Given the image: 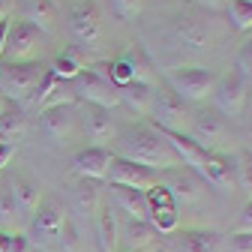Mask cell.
Returning a JSON list of instances; mask_svg holds the SVG:
<instances>
[{
    "label": "cell",
    "mask_w": 252,
    "mask_h": 252,
    "mask_svg": "<svg viewBox=\"0 0 252 252\" xmlns=\"http://www.w3.org/2000/svg\"><path fill=\"white\" fill-rule=\"evenodd\" d=\"M63 222H66V213H63L60 201L54 195H42L36 213L30 216V246H39V249H48L51 243H57L60 231H63Z\"/></svg>",
    "instance_id": "obj_5"
},
{
    "label": "cell",
    "mask_w": 252,
    "mask_h": 252,
    "mask_svg": "<svg viewBox=\"0 0 252 252\" xmlns=\"http://www.w3.org/2000/svg\"><path fill=\"white\" fill-rule=\"evenodd\" d=\"M81 69H87V63H84V57H81L78 48H63V51L51 60V66H48V72H51L57 81H72Z\"/></svg>",
    "instance_id": "obj_24"
},
{
    "label": "cell",
    "mask_w": 252,
    "mask_h": 252,
    "mask_svg": "<svg viewBox=\"0 0 252 252\" xmlns=\"http://www.w3.org/2000/svg\"><path fill=\"white\" fill-rule=\"evenodd\" d=\"M249 117H252V93H249Z\"/></svg>",
    "instance_id": "obj_45"
},
{
    "label": "cell",
    "mask_w": 252,
    "mask_h": 252,
    "mask_svg": "<svg viewBox=\"0 0 252 252\" xmlns=\"http://www.w3.org/2000/svg\"><path fill=\"white\" fill-rule=\"evenodd\" d=\"M156 228L147 222V219H129L126 222V243H129V249L141 252V249H150L156 243Z\"/></svg>",
    "instance_id": "obj_28"
},
{
    "label": "cell",
    "mask_w": 252,
    "mask_h": 252,
    "mask_svg": "<svg viewBox=\"0 0 252 252\" xmlns=\"http://www.w3.org/2000/svg\"><path fill=\"white\" fill-rule=\"evenodd\" d=\"M204 183L216 186V189H225V192H231V189L237 186V171H234V156L222 153V150H210L207 159H204V168L198 174Z\"/></svg>",
    "instance_id": "obj_16"
},
{
    "label": "cell",
    "mask_w": 252,
    "mask_h": 252,
    "mask_svg": "<svg viewBox=\"0 0 252 252\" xmlns=\"http://www.w3.org/2000/svg\"><path fill=\"white\" fill-rule=\"evenodd\" d=\"M72 93L75 99L84 102V105H99V108H117L120 105V96H117V87L108 84L105 78H99L93 69H81L72 81Z\"/></svg>",
    "instance_id": "obj_8"
},
{
    "label": "cell",
    "mask_w": 252,
    "mask_h": 252,
    "mask_svg": "<svg viewBox=\"0 0 252 252\" xmlns=\"http://www.w3.org/2000/svg\"><path fill=\"white\" fill-rule=\"evenodd\" d=\"M0 252H30V240L21 231H0Z\"/></svg>",
    "instance_id": "obj_35"
},
{
    "label": "cell",
    "mask_w": 252,
    "mask_h": 252,
    "mask_svg": "<svg viewBox=\"0 0 252 252\" xmlns=\"http://www.w3.org/2000/svg\"><path fill=\"white\" fill-rule=\"evenodd\" d=\"M180 252H222V237L210 228H189L180 234Z\"/></svg>",
    "instance_id": "obj_23"
},
{
    "label": "cell",
    "mask_w": 252,
    "mask_h": 252,
    "mask_svg": "<svg viewBox=\"0 0 252 252\" xmlns=\"http://www.w3.org/2000/svg\"><path fill=\"white\" fill-rule=\"evenodd\" d=\"M123 57H126V63H129V69H132V81H141V84H156V69H153L150 57L144 54V48L129 45V51H126Z\"/></svg>",
    "instance_id": "obj_29"
},
{
    "label": "cell",
    "mask_w": 252,
    "mask_h": 252,
    "mask_svg": "<svg viewBox=\"0 0 252 252\" xmlns=\"http://www.w3.org/2000/svg\"><path fill=\"white\" fill-rule=\"evenodd\" d=\"M249 87H246V81L234 72V69H228L225 75H219L216 78V87H213V108L222 114L225 120L228 117H240V111L246 108V102H249Z\"/></svg>",
    "instance_id": "obj_7"
},
{
    "label": "cell",
    "mask_w": 252,
    "mask_h": 252,
    "mask_svg": "<svg viewBox=\"0 0 252 252\" xmlns=\"http://www.w3.org/2000/svg\"><path fill=\"white\" fill-rule=\"evenodd\" d=\"M147 117H150V126H156L159 132H186L189 129V105L165 81H156L153 105H150Z\"/></svg>",
    "instance_id": "obj_4"
},
{
    "label": "cell",
    "mask_w": 252,
    "mask_h": 252,
    "mask_svg": "<svg viewBox=\"0 0 252 252\" xmlns=\"http://www.w3.org/2000/svg\"><path fill=\"white\" fill-rule=\"evenodd\" d=\"M147 222L156 228V234H174V231H177V225H180L177 207H162V210H153Z\"/></svg>",
    "instance_id": "obj_32"
},
{
    "label": "cell",
    "mask_w": 252,
    "mask_h": 252,
    "mask_svg": "<svg viewBox=\"0 0 252 252\" xmlns=\"http://www.w3.org/2000/svg\"><path fill=\"white\" fill-rule=\"evenodd\" d=\"M69 30L81 45H87V48L96 45L102 39V33H105L99 6L93 3V0H75L72 9H69Z\"/></svg>",
    "instance_id": "obj_9"
},
{
    "label": "cell",
    "mask_w": 252,
    "mask_h": 252,
    "mask_svg": "<svg viewBox=\"0 0 252 252\" xmlns=\"http://www.w3.org/2000/svg\"><path fill=\"white\" fill-rule=\"evenodd\" d=\"M234 231H252V198L243 204V210H240V216H237Z\"/></svg>",
    "instance_id": "obj_40"
},
{
    "label": "cell",
    "mask_w": 252,
    "mask_h": 252,
    "mask_svg": "<svg viewBox=\"0 0 252 252\" xmlns=\"http://www.w3.org/2000/svg\"><path fill=\"white\" fill-rule=\"evenodd\" d=\"M48 66L39 60H24V63H3L0 60V96L15 105H30L36 87L42 84Z\"/></svg>",
    "instance_id": "obj_2"
},
{
    "label": "cell",
    "mask_w": 252,
    "mask_h": 252,
    "mask_svg": "<svg viewBox=\"0 0 252 252\" xmlns=\"http://www.w3.org/2000/svg\"><path fill=\"white\" fill-rule=\"evenodd\" d=\"M186 3L201 6V9H210V12H225V6L231 3V0H186Z\"/></svg>",
    "instance_id": "obj_41"
},
{
    "label": "cell",
    "mask_w": 252,
    "mask_h": 252,
    "mask_svg": "<svg viewBox=\"0 0 252 252\" xmlns=\"http://www.w3.org/2000/svg\"><path fill=\"white\" fill-rule=\"evenodd\" d=\"M72 207H75V213H81V216H96V210H99V186H96V180H81L78 177V183H75V189H72Z\"/></svg>",
    "instance_id": "obj_25"
},
{
    "label": "cell",
    "mask_w": 252,
    "mask_h": 252,
    "mask_svg": "<svg viewBox=\"0 0 252 252\" xmlns=\"http://www.w3.org/2000/svg\"><path fill=\"white\" fill-rule=\"evenodd\" d=\"M57 240H60V249H63V252H81V246H78V243H81V240H78V228L69 222V219L63 222V231H60Z\"/></svg>",
    "instance_id": "obj_38"
},
{
    "label": "cell",
    "mask_w": 252,
    "mask_h": 252,
    "mask_svg": "<svg viewBox=\"0 0 252 252\" xmlns=\"http://www.w3.org/2000/svg\"><path fill=\"white\" fill-rule=\"evenodd\" d=\"M78 123H81V132L84 138L93 144V147H108L117 135V126L111 120V111L108 108H99V105H84L78 108Z\"/></svg>",
    "instance_id": "obj_10"
},
{
    "label": "cell",
    "mask_w": 252,
    "mask_h": 252,
    "mask_svg": "<svg viewBox=\"0 0 252 252\" xmlns=\"http://www.w3.org/2000/svg\"><path fill=\"white\" fill-rule=\"evenodd\" d=\"M15 156V144H6V141H0V168L9 165V159Z\"/></svg>",
    "instance_id": "obj_42"
},
{
    "label": "cell",
    "mask_w": 252,
    "mask_h": 252,
    "mask_svg": "<svg viewBox=\"0 0 252 252\" xmlns=\"http://www.w3.org/2000/svg\"><path fill=\"white\" fill-rule=\"evenodd\" d=\"M243 81H246V87L252 90V39H246V45L237 51V57H234V66H231Z\"/></svg>",
    "instance_id": "obj_34"
},
{
    "label": "cell",
    "mask_w": 252,
    "mask_h": 252,
    "mask_svg": "<svg viewBox=\"0 0 252 252\" xmlns=\"http://www.w3.org/2000/svg\"><path fill=\"white\" fill-rule=\"evenodd\" d=\"M18 9H21V21H30L42 33H51L57 24L54 0H18Z\"/></svg>",
    "instance_id": "obj_18"
},
{
    "label": "cell",
    "mask_w": 252,
    "mask_h": 252,
    "mask_svg": "<svg viewBox=\"0 0 252 252\" xmlns=\"http://www.w3.org/2000/svg\"><path fill=\"white\" fill-rule=\"evenodd\" d=\"M3 105H6V102H3V99H0V111H3Z\"/></svg>",
    "instance_id": "obj_46"
},
{
    "label": "cell",
    "mask_w": 252,
    "mask_h": 252,
    "mask_svg": "<svg viewBox=\"0 0 252 252\" xmlns=\"http://www.w3.org/2000/svg\"><path fill=\"white\" fill-rule=\"evenodd\" d=\"M111 153L123 156V159H129V162H138L144 168H153L159 174L183 165L177 159V153L171 150V144L165 141V135L150 123H135V126L120 129L111 141Z\"/></svg>",
    "instance_id": "obj_1"
},
{
    "label": "cell",
    "mask_w": 252,
    "mask_h": 252,
    "mask_svg": "<svg viewBox=\"0 0 252 252\" xmlns=\"http://www.w3.org/2000/svg\"><path fill=\"white\" fill-rule=\"evenodd\" d=\"M147 204H150V213L153 210H162V207H177L174 198H171V192H168L162 183H156V186L147 189Z\"/></svg>",
    "instance_id": "obj_36"
},
{
    "label": "cell",
    "mask_w": 252,
    "mask_h": 252,
    "mask_svg": "<svg viewBox=\"0 0 252 252\" xmlns=\"http://www.w3.org/2000/svg\"><path fill=\"white\" fill-rule=\"evenodd\" d=\"M228 246L231 252H252V231H234Z\"/></svg>",
    "instance_id": "obj_39"
},
{
    "label": "cell",
    "mask_w": 252,
    "mask_h": 252,
    "mask_svg": "<svg viewBox=\"0 0 252 252\" xmlns=\"http://www.w3.org/2000/svg\"><path fill=\"white\" fill-rule=\"evenodd\" d=\"M39 117H42V132L51 141H63V138H69L75 132V126H78V102L42 108Z\"/></svg>",
    "instance_id": "obj_15"
},
{
    "label": "cell",
    "mask_w": 252,
    "mask_h": 252,
    "mask_svg": "<svg viewBox=\"0 0 252 252\" xmlns=\"http://www.w3.org/2000/svg\"><path fill=\"white\" fill-rule=\"evenodd\" d=\"M27 132V114L21 105L15 102H6L3 111H0V141L6 144H18Z\"/></svg>",
    "instance_id": "obj_21"
},
{
    "label": "cell",
    "mask_w": 252,
    "mask_h": 252,
    "mask_svg": "<svg viewBox=\"0 0 252 252\" xmlns=\"http://www.w3.org/2000/svg\"><path fill=\"white\" fill-rule=\"evenodd\" d=\"M159 183L171 192L174 204H192V201H198L201 192H204V180H201L195 171H189L186 165L171 168V171H162V174H159Z\"/></svg>",
    "instance_id": "obj_13"
},
{
    "label": "cell",
    "mask_w": 252,
    "mask_h": 252,
    "mask_svg": "<svg viewBox=\"0 0 252 252\" xmlns=\"http://www.w3.org/2000/svg\"><path fill=\"white\" fill-rule=\"evenodd\" d=\"M174 39L183 42L186 48H204L207 39H210V33H207V27H204L198 18L180 15V18L174 21Z\"/></svg>",
    "instance_id": "obj_22"
},
{
    "label": "cell",
    "mask_w": 252,
    "mask_h": 252,
    "mask_svg": "<svg viewBox=\"0 0 252 252\" xmlns=\"http://www.w3.org/2000/svg\"><path fill=\"white\" fill-rule=\"evenodd\" d=\"M234 171H237V186L252 192V147H240L234 153Z\"/></svg>",
    "instance_id": "obj_33"
},
{
    "label": "cell",
    "mask_w": 252,
    "mask_h": 252,
    "mask_svg": "<svg viewBox=\"0 0 252 252\" xmlns=\"http://www.w3.org/2000/svg\"><path fill=\"white\" fill-rule=\"evenodd\" d=\"M105 180L111 186H126V189H141V192H147L150 186L159 183V171L144 168L138 162H129V159H123V156H114Z\"/></svg>",
    "instance_id": "obj_11"
},
{
    "label": "cell",
    "mask_w": 252,
    "mask_h": 252,
    "mask_svg": "<svg viewBox=\"0 0 252 252\" xmlns=\"http://www.w3.org/2000/svg\"><path fill=\"white\" fill-rule=\"evenodd\" d=\"M42 39V30L33 27L30 21H15L9 24V36H6V48H3V63H24L33 60L36 48Z\"/></svg>",
    "instance_id": "obj_12"
},
{
    "label": "cell",
    "mask_w": 252,
    "mask_h": 252,
    "mask_svg": "<svg viewBox=\"0 0 252 252\" xmlns=\"http://www.w3.org/2000/svg\"><path fill=\"white\" fill-rule=\"evenodd\" d=\"M141 3L144 0H111V9L120 21H132L138 12H141Z\"/></svg>",
    "instance_id": "obj_37"
},
{
    "label": "cell",
    "mask_w": 252,
    "mask_h": 252,
    "mask_svg": "<svg viewBox=\"0 0 252 252\" xmlns=\"http://www.w3.org/2000/svg\"><path fill=\"white\" fill-rule=\"evenodd\" d=\"M111 159H114L111 147H93V144H87V147H81L72 156V171L81 180H105Z\"/></svg>",
    "instance_id": "obj_14"
},
{
    "label": "cell",
    "mask_w": 252,
    "mask_h": 252,
    "mask_svg": "<svg viewBox=\"0 0 252 252\" xmlns=\"http://www.w3.org/2000/svg\"><path fill=\"white\" fill-rule=\"evenodd\" d=\"M165 135V141L171 144V150L177 153V159L189 168V171H195V174H201V168H204V159H207V147H201L189 132H162Z\"/></svg>",
    "instance_id": "obj_17"
},
{
    "label": "cell",
    "mask_w": 252,
    "mask_h": 252,
    "mask_svg": "<svg viewBox=\"0 0 252 252\" xmlns=\"http://www.w3.org/2000/svg\"><path fill=\"white\" fill-rule=\"evenodd\" d=\"M96 237L102 252H117V222H114L111 204H99L96 210Z\"/></svg>",
    "instance_id": "obj_27"
},
{
    "label": "cell",
    "mask_w": 252,
    "mask_h": 252,
    "mask_svg": "<svg viewBox=\"0 0 252 252\" xmlns=\"http://www.w3.org/2000/svg\"><path fill=\"white\" fill-rule=\"evenodd\" d=\"M114 201L129 213V219H150V204H147V192L141 189H126V186H114Z\"/></svg>",
    "instance_id": "obj_26"
},
{
    "label": "cell",
    "mask_w": 252,
    "mask_h": 252,
    "mask_svg": "<svg viewBox=\"0 0 252 252\" xmlns=\"http://www.w3.org/2000/svg\"><path fill=\"white\" fill-rule=\"evenodd\" d=\"M219 72L207 69V66H180V69H168L162 75V81L177 93L186 105H201L210 99V93L216 87Z\"/></svg>",
    "instance_id": "obj_3"
},
{
    "label": "cell",
    "mask_w": 252,
    "mask_h": 252,
    "mask_svg": "<svg viewBox=\"0 0 252 252\" xmlns=\"http://www.w3.org/2000/svg\"><path fill=\"white\" fill-rule=\"evenodd\" d=\"M21 228V213L9 195V189L0 192V231H18Z\"/></svg>",
    "instance_id": "obj_30"
},
{
    "label": "cell",
    "mask_w": 252,
    "mask_h": 252,
    "mask_svg": "<svg viewBox=\"0 0 252 252\" xmlns=\"http://www.w3.org/2000/svg\"><path fill=\"white\" fill-rule=\"evenodd\" d=\"M189 129H192L189 135H192L201 147L219 150V144L228 138V120L219 114L213 105L201 102V105H195L192 111H189Z\"/></svg>",
    "instance_id": "obj_6"
},
{
    "label": "cell",
    "mask_w": 252,
    "mask_h": 252,
    "mask_svg": "<svg viewBox=\"0 0 252 252\" xmlns=\"http://www.w3.org/2000/svg\"><path fill=\"white\" fill-rule=\"evenodd\" d=\"M9 195H12V201H15L21 216H33L39 201H42V189H39L36 180H30V177H15L9 183Z\"/></svg>",
    "instance_id": "obj_19"
},
{
    "label": "cell",
    "mask_w": 252,
    "mask_h": 252,
    "mask_svg": "<svg viewBox=\"0 0 252 252\" xmlns=\"http://www.w3.org/2000/svg\"><path fill=\"white\" fill-rule=\"evenodd\" d=\"M12 12V0H0V21H6Z\"/></svg>",
    "instance_id": "obj_44"
},
{
    "label": "cell",
    "mask_w": 252,
    "mask_h": 252,
    "mask_svg": "<svg viewBox=\"0 0 252 252\" xmlns=\"http://www.w3.org/2000/svg\"><path fill=\"white\" fill-rule=\"evenodd\" d=\"M225 15L231 18L234 30H252V0H231L225 6Z\"/></svg>",
    "instance_id": "obj_31"
},
{
    "label": "cell",
    "mask_w": 252,
    "mask_h": 252,
    "mask_svg": "<svg viewBox=\"0 0 252 252\" xmlns=\"http://www.w3.org/2000/svg\"><path fill=\"white\" fill-rule=\"evenodd\" d=\"M153 90H156V84L132 81V84L117 87V96H120V105H126L132 114L147 117V114H150V105H153Z\"/></svg>",
    "instance_id": "obj_20"
},
{
    "label": "cell",
    "mask_w": 252,
    "mask_h": 252,
    "mask_svg": "<svg viewBox=\"0 0 252 252\" xmlns=\"http://www.w3.org/2000/svg\"><path fill=\"white\" fill-rule=\"evenodd\" d=\"M6 36H9V21H0V60H3V48H6Z\"/></svg>",
    "instance_id": "obj_43"
}]
</instances>
